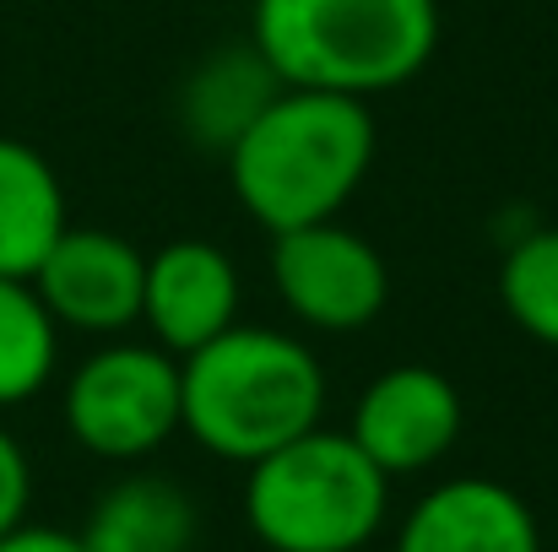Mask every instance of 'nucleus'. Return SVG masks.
<instances>
[{
    "label": "nucleus",
    "mask_w": 558,
    "mask_h": 552,
    "mask_svg": "<svg viewBox=\"0 0 558 552\" xmlns=\"http://www.w3.org/2000/svg\"><path fill=\"white\" fill-rule=\"evenodd\" d=\"M374 163V120L364 98L282 87L228 147L239 206L277 233L331 222Z\"/></svg>",
    "instance_id": "nucleus-1"
},
{
    "label": "nucleus",
    "mask_w": 558,
    "mask_h": 552,
    "mask_svg": "<svg viewBox=\"0 0 558 552\" xmlns=\"http://www.w3.org/2000/svg\"><path fill=\"white\" fill-rule=\"evenodd\" d=\"M326 373L304 342L271 326H228L180 358V428L217 461L255 466L320 428Z\"/></svg>",
    "instance_id": "nucleus-2"
},
{
    "label": "nucleus",
    "mask_w": 558,
    "mask_h": 552,
    "mask_svg": "<svg viewBox=\"0 0 558 552\" xmlns=\"http://www.w3.org/2000/svg\"><path fill=\"white\" fill-rule=\"evenodd\" d=\"M250 44L282 87L379 98L439 49V0H255Z\"/></svg>",
    "instance_id": "nucleus-3"
},
{
    "label": "nucleus",
    "mask_w": 558,
    "mask_h": 552,
    "mask_svg": "<svg viewBox=\"0 0 558 552\" xmlns=\"http://www.w3.org/2000/svg\"><path fill=\"white\" fill-rule=\"evenodd\" d=\"M390 477L353 433L310 428L250 466L244 520L271 552H364L385 526Z\"/></svg>",
    "instance_id": "nucleus-4"
},
{
    "label": "nucleus",
    "mask_w": 558,
    "mask_h": 552,
    "mask_svg": "<svg viewBox=\"0 0 558 552\" xmlns=\"http://www.w3.org/2000/svg\"><path fill=\"white\" fill-rule=\"evenodd\" d=\"M65 428L98 461H142L180 433V358L114 342L65 379Z\"/></svg>",
    "instance_id": "nucleus-5"
},
{
    "label": "nucleus",
    "mask_w": 558,
    "mask_h": 552,
    "mask_svg": "<svg viewBox=\"0 0 558 552\" xmlns=\"http://www.w3.org/2000/svg\"><path fill=\"white\" fill-rule=\"evenodd\" d=\"M277 298L315 331H364L390 298V271L364 233L331 222H310L277 233L271 244Z\"/></svg>",
    "instance_id": "nucleus-6"
},
{
    "label": "nucleus",
    "mask_w": 558,
    "mask_h": 552,
    "mask_svg": "<svg viewBox=\"0 0 558 552\" xmlns=\"http://www.w3.org/2000/svg\"><path fill=\"white\" fill-rule=\"evenodd\" d=\"M461 422H466L461 390L439 368L401 364L364 384L348 433L385 477H412L456 450Z\"/></svg>",
    "instance_id": "nucleus-7"
},
{
    "label": "nucleus",
    "mask_w": 558,
    "mask_h": 552,
    "mask_svg": "<svg viewBox=\"0 0 558 552\" xmlns=\"http://www.w3.org/2000/svg\"><path fill=\"white\" fill-rule=\"evenodd\" d=\"M142 287H147V255L109 228H65L44 255V266L33 271V293L54 315V326L93 336L136 326Z\"/></svg>",
    "instance_id": "nucleus-8"
},
{
    "label": "nucleus",
    "mask_w": 558,
    "mask_h": 552,
    "mask_svg": "<svg viewBox=\"0 0 558 552\" xmlns=\"http://www.w3.org/2000/svg\"><path fill=\"white\" fill-rule=\"evenodd\" d=\"M239 315V271L228 249L206 238H174L158 255H147V287H142V320L153 326L158 347L185 358L222 336Z\"/></svg>",
    "instance_id": "nucleus-9"
},
{
    "label": "nucleus",
    "mask_w": 558,
    "mask_h": 552,
    "mask_svg": "<svg viewBox=\"0 0 558 552\" xmlns=\"http://www.w3.org/2000/svg\"><path fill=\"white\" fill-rule=\"evenodd\" d=\"M396 552H543V531L515 488L494 477H450L407 510Z\"/></svg>",
    "instance_id": "nucleus-10"
},
{
    "label": "nucleus",
    "mask_w": 558,
    "mask_h": 552,
    "mask_svg": "<svg viewBox=\"0 0 558 552\" xmlns=\"http://www.w3.org/2000/svg\"><path fill=\"white\" fill-rule=\"evenodd\" d=\"M76 537L87 552H190L195 548V499L174 477L136 471L98 493Z\"/></svg>",
    "instance_id": "nucleus-11"
},
{
    "label": "nucleus",
    "mask_w": 558,
    "mask_h": 552,
    "mask_svg": "<svg viewBox=\"0 0 558 552\" xmlns=\"http://www.w3.org/2000/svg\"><path fill=\"white\" fill-rule=\"evenodd\" d=\"M65 228V189L49 158L16 136H0V277L33 282Z\"/></svg>",
    "instance_id": "nucleus-12"
},
{
    "label": "nucleus",
    "mask_w": 558,
    "mask_h": 552,
    "mask_svg": "<svg viewBox=\"0 0 558 552\" xmlns=\"http://www.w3.org/2000/svg\"><path fill=\"white\" fill-rule=\"evenodd\" d=\"M282 93V82L271 76V65L260 60L255 44H239V49H222L211 54L185 87V131L195 142H211V147H233L239 131Z\"/></svg>",
    "instance_id": "nucleus-13"
},
{
    "label": "nucleus",
    "mask_w": 558,
    "mask_h": 552,
    "mask_svg": "<svg viewBox=\"0 0 558 552\" xmlns=\"http://www.w3.org/2000/svg\"><path fill=\"white\" fill-rule=\"evenodd\" d=\"M60 358V326L38 304L33 282L0 277V412L33 401Z\"/></svg>",
    "instance_id": "nucleus-14"
},
{
    "label": "nucleus",
    "mask_w": 558,
    "mask_h": 552,
    "mask_svg": "<svg viewBox=\"0 0 558 552\" xmlns=\"http://www.w3.org/2000/svg\"><path fill=\"white\" fill-rule=\"evenodd\" d=\"M505 315L543 347L558 353V228L526 233L499 266Z\"/></svg>",
    "instance_id": "nucleus-15"
},
{
    "label": "nucleus",
    "mask_w": 558,
    "mask_h": 552,
    "mask_svg": "<svg viewBox=\"0 0 558 552\" xmlns=\"http://www.w3.org/2000/svg\"><path fill=\"white\" fill-rule=\"evenodd\" d=\"M27 499H33V466H27L22 444L0 428V537L27 520Z\"/></svg>",
    "instance_id": "nucleus-16"
},
{
    "label": "nucleus",
    "mask_w": 558,
    "mask_h": 552,
    "mask_svg": "<svg viewBox=\"0 0 558 552\" xmlns=\"http://www.w3.org/2000/svg\"><path fill=\"white\" fill-rule=\"evenodd\" d=\"M0 552H87V548H82V537H76V531L22 520V526H11V531L0 537Z\"/></svg>",
    "instance_id": "nucleus-17"
}]
</instances>
